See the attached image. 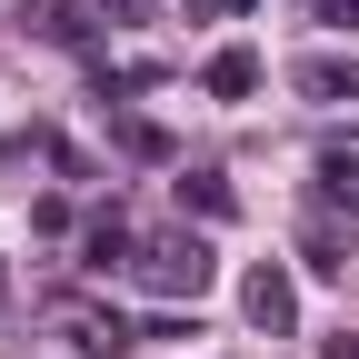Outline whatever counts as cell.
<instances>
[{
  "instance_id": "6da1fadb",
  "label": "cell",
  "mask_w": 359,
  "mask_h": 359,
  "mask_svg": "<svg viewBox=\"0 0 359 359\" xmlns=\"http://www.w3.org/2000/svg\"><path fill=\"white\" fill-rule=\"evenodd\" d=\"M210 240H190V230H170V240H140V259H130V280L140 290H160V299H200L210 290Z\"/></svg>"
},
{
  "instance_id": "7a4b0ae2",
  "label": "cell",
  "mask_w": 359,
  "mask_h": 359,
  "mask_svg": "<svg viewBox=\"0 0 359 359\" xmlns=\"http://www.w3.org/2000/svg\"><path fill=\"white\" fill-rule=\"evenodd\" d=\"M240 309H250V330H269V339H280L290 320H299V290H290V269H250V290H240Z\"/></svg>"
},
{
  "instance_id": "3957f363",
  "label": "cell",
  "mask_w": 359,
  "mask_h": 359,
  "mask_svg": "<svg viewBox=\"0 0 359 359\" xmlns=\"http://www.w3.org/2000/svg\"><path fill=\"white\" fill-rule=\"evenodd\" d=\"M349 240H359V219H339V210L320 200V210H309V230H299V259L320 269V280H339V269H349Z\"/></svg>"
},
{
  "instance_id": "277c9868",
  "label": "cell",
  "mask_w": 359,
  "mask_h": 359,
  "mask_svg": "<svg viewBox=\"0 0 359 359\" xmlns=\"http://www.w3.org/2000/svg\"><path fill=\"white\" fill-rule=\"evenodd\" d=\"M130 259H140V240H130V210H100V219L80 230V269H100V280H110V269H130Z\"/></svg>"
},
{
  "instance_id": "5b68a950",
  "label": "cell",
  "mask_w": 359,
  "mask_h": 359,
  "mask_svg": "<svg viewBox=\"0 0 359 359\" xmlns=\"http://www.w3.org/2000/svg\"><path fill=\"white\" fill-rule=\"evenodd\" d=\"M60 330H70L80 359H120V349H130V320H120V309H80V299H70V309H60Z\"/></svg>"
},
{
  "instance_id": "8992f818",
  "label": "cell",
  "mask_w": 359,
  "mask_h": 359,
  "mask_svg": "<svg viewBox=\"0 0 359 359\" xmlns=\"http://www.w3.org/2000/svg\"><path fill=\"white\" fill-rule=\"evenodd\" d=\"M309 200H330L359 219V150H320V170H309Z\"/></svg>"
},
{
  "instance_id": "52a82bcc",
  "label": "cell",
  "mask_w": 359,
  "mask_h": 359,
  "mask_svg": "<svg viewBox=\"0 0 359 359\" xmlns=\"http://www.w3.org/2000/svg\"><path fill=\"white\" fill-rule=\"evenodd\" d=\"M200 80H210V100H250V90H259V50H250V40H230Z\"/></svg>"
},
{
  "instance_id": "ba28073f",
  "label": "cell",
  "mask_w": 359,
  "mask_h": 359,
  "mask_svg": "<svg viewBox=\"0 0 359 359\" xmlns=\"http://www.w3.org/2000/svg\"><path fill=\"white\" fill-rule=\"evenodd\" d=\"M290 80H299V100H359V70L349 60H299Z\"/></svg>"
},
{
  "instance_id": "9c48e42d",
  "label": "cell",
  "mask_w": 359,
  "mask_h": 359,
  "mask_svg": "<svg viewBox=\"0 0 359 359\" xmlns=\"http://www.w3.org/2000/svg\"><path fill=\"white\" fill-rule=\"evenodd\" d=\"M180 210H200V219H230L240 200H230V180H219V170H190V180H180Z\"/></svg>"
},
{
  "instance_id": "30bf717a",
  "label": "cell",
  "mask_w": 359,
  "mask_h": 359,
  "mask_svg": "<svg viewBox=\"0 0 359 359\" xmlns=\"http://www.w3.org/2000/svg\"><path fill=\"white\" fill-rule=\"evenodd\" d=\"M110 140H120L130 160H170V130H160V120H120V130H110Z\"/></svg>"
},
{
  "instance_id": "8fae6325",
  "label": "cell",
  "mask_w": 359,
  "mask_h": 359,
  "mask_svg": "<svg viewBox=\"0 0 359 359\" xmlns=\"http://www.w3.org/2000/svg\"><path fill=\"white\" fill-rule=\"evenodd\" d=\"M320 20L330 30H359V0H320Z\"/></svg>"
},
{
  "instance_id": "7c38bea8",
  "label": "cell",
  "mask_w": 359,
  "mask_h": 359,
  "mask_svg": "<svg viewBox=\"0 0 359 359\" xmlns=\"http://www.w3.org/2000/svg\"><path fill=\"white\" fill-rule=\"evenodd\" d=\"M190 11H200V20H240L250 0H190Z\"/></svg>"
},
{
  "instance_id": "4fadbf2b",
  "label": "cell",
  "mask_w": 359,
  "mask_h": 359,
  "mask_svg": "<svg viewBox=\"0 0 359 359\" xmlns=\"http://www.w3.org/2000/svg\"><path fill=\"white\" fill-rule=\"evenodd\" d=\"M0 299H11V269H0Z\"/></svg>"
}]
</instances>
